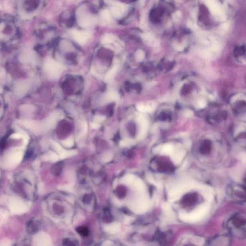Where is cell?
<instances>
[{
  "instance_id": "cell-1",
  "label": "cell",
  "mask_w": 246,
  "mask_h": 246,
  "mask_svg": "<svg viewBox=\"0 0 246 246\" xmlns=\"http://www.w3.org/2000/svg\"><path fill=\"white\" fill-rule=\"evenodd\" d=\"M230 232L239 237L246 236V218L238 215L234 216L227 223Z\"/></svg>"
},
{
  "instance_id": "cell-2",
  "label": "cell",
  "mask_w": 246,
  "mask_h": 246,
  "mask_svg": "<svg viewBox=\"0 0 246 246\" xmlns=\"http://www.w3.org/2000/svg\"><path fill=\"white\" fill-rule=\"evenodd\" d=\"M44 69L46 74L50 78L53 79H56L62 74L64 70V67L58 62L49 59L44 62Z\"/></svg>"
},
{
  "instance_id": "cell-3",
  "label": "cell",
  "mask_w": 246,
  "mask_h": 246,
  "mask_svg": "<svg viewBox=\"0 0 246 246\" xmlns=\"http://www.w3.org/2000/svg\"><path fill=\"white\" fill-rule=\"evenodd\" d=\"M228 193L235 201L237 202H246V185H230Z\"/></svg>"
},
{
  "instance_id": "cell-4",
  "label": "cell",
  "mask_w": 246,
  "mask_h": 246,
  "mask_svg": "<svg viewBox=\"0 0 246 246\" xmlns=\"http://www.w3.org/2000/svg\"><path fill=\"white\" fill-rule=\"evenodd\" d=\"M59 117V114L58 112H54L51 114L48 117L41 122V128L43 129H47L53 127L55 125Z\"/></svg>"
},
{
  "instance_id": "cell-5",
  "label": "cell",
  "mask_w": 246,
  "mask_h": 246,
  "mask_svg": "<svg viewBox=\"0 0 246 246\" xmlns=\"http://www.w3.org/2000/svg\"><path fill=\"white\" fill-rule=\"evenodd\" d=\"M72 34L74 40L81 45L84 44L88 39L91 36L90 32H80L77 30H73Z\"/></svg>"
},
{
  "instance_id": "cell-6",
  "label": "cell",
  "mask_w": 246,
  "mask_h": 246,
  "mask_svg": "<svg viewBox=\"0 0 246 246\" xmlns=\"http://www.w3.org/2000/svg\"><path fill=\"white\" fill-rule=\"evenodd\" d=\"M29 87V84L26 80L19 81L17 82L14 87L15 94L20 96L27 92Z\"/></svg>"
},
{
  "instance_id": "cell-7",
  "label": "cell",
  "mask_w": 246,
  "mask_h": 246,
  "mask_svg": "<svg viewBox=\"0 0 246 246\" xmlns=\"http://www.w3.org/2000/svg\"><path fill=\"white\" fill-rule=\"evenodd\" d=\"M138 121L141 126V129L138 135V138L140 140H142L145 138L147 134L148 126H149V123L147 120L144 118L142 116L138 117Z\"/></svg>"
},
{
  "instance_id": "cell-8",
  "label": "cell",
  "mask_w": 246,
  "mask_h": 246,
  "mask_svg": "<svg viewBox=\"0 0 246 246\" xmlns=\"http://www.w3.org/2000/svg\"><path fill=\"white\" fill-rule=\"evenodd\" d=\"M206 4L211 14L214 15H221L222 9L218 3H216L214 0H206Z\"/></svg>"
},
{
  "instance_id": "cell-9",
  "label": "cell",
  "mask_w": 246,
  "mask_h": 246,
  "mask_svg": "<svg viewBox=\"0 0 246 246\" xmlns=\"http://www.w3.org/2000/svg\"><path fill=\"white\" fill-rule=\"evenodd\" d=\"M148 207V205L146 201L140 200L133 205L132 210L137 213H141L146 211Z\"/></svg>"
},
{
  "instance_id": "cell-10",
  "label": "cell",
  "mask_w": 246,
  "mask_h": 246,
  "mask_svg": "<svg viewBox=\"0 0 246 246\" xmlns=\"http://www.w3.org/2000/svg\"><path fill=\"white\" fill-rule=\"evenodd\" d=\"M94 23V18L90 15H85L81 16L78 21L79 26L83 27H88L91 26Z\"/></svg>"
},
{
  "instance_id": "cell-11",
  "label": "cell",
  "mask_w": 246,
  "mask_h": 246,
  "mask_svg": "<svg viewBox=\"0 0 246 246\" xmlns=\"http://www.w3.org/2000/svg\"><path fill=\"white\" fill-rule=\"evenodd\" d=\"M182 192V190L180 187L173 188L169 193V200L172 202L177 201L179 199L180 196H181Z\"/></svg>"
},
{
  "instance_id": "cell-12",
  "label": "cell",
  "mask_w": 246,
  "mask_h": 246,
  "mask_svg": "<svg viewBox=\"0 0 246 246\" xmlns=\"http://www.w3.org/2000/svg\"><path fill=\"white\" fill-rule=\"evenodd\" d=\"M185 152L183 150H182V151H179L176 152L175 154L173 153L171 154V157L172 161L173 162L174 164H180L182 161L183 158L185 156Z\"/></svg>"
},
{
  "instance_id": "cell-13",
  "label": "cell",
  "mask_w": 246,
  "mask_h": 246,
  "mask_svg": "<svg viewBox=\"0 0 246 246\" xmlns=\"http://www.w3.org/2000/svg\"><path fill=\"white\" fill-rule=\"evenodd\" d=\"M125 7L121 6H112L111 8V12L112 15H114L116 18L120 19L122 16V13L124 11Z\"/></svg>"
},
{
  "instance_id": "cell-14",
  "label": "cell",
  "mask_w": 246,
  "mask_h": 246,
  "mask_svg": "<svg viewBox=\"0 0 246 246\" xmlns=\"http://www.w3.org/2000/svg\"><path fill=\"white\" fill-rule=\"evenodd\" d=\"M174 147L172 145L170 144H166L164 145V146L162 147V152L163 154H172L174 152Z\"/></svg>"
},
{
  "instance_id": "cell-15",
  "label": "cell",
  "mask_w": 246,
  "mask_h": 246,
  "mask_svg": "<svg viewBox=\"0 0 246 246\" xmlns=\"http://www.w3.org/2000/svg\"><path fill=\"white\" fill-rule=\"evenodd\" d=\"M114 37L111 34H105L102 38V43L104 44H109L114 41Z\"/></svg>"
},
{
  "instance_id": "cell-16",
  "label": "cell",
  "mask_w": 246,
  "mask_h": 246,
  "mask_svg": "<svg viewBox=\"0 0 246 246\" xmlns=\"http://www.w3.org/2000/svg\"><path fill=\"white\" fill-rule=\"evenodd\" d=\"M27 230L31 233L35 232L37 231L39 228L38 223H36L34 221H31L29 223L27 226Z\"/></svg>"
},
{
  "instance_id": "cell-17",
  "label": "cell",
  "mask_w": 246,
  "mask_h": 246,
  "mask_svg": "<svg viewBox=\"0 0 246 246\" xmlns=\"http://www.w3.org/2000/svg\"><path fill=\"white\" fill-rule=\"evenodd\" d=\"M135 180V176L134 175L131 174H128L125 176L124 178L122 179V182L126 184H131Z\"/></svg>"
},
{
  "instance_id": "cell-18",
  "label": "cell",
  "mask_w": 246,
  "mask_h": 246,
  "mask_svg": "<svg viewBox=\"0 0 246 246\" xmlns=\"http://www.w3.org/2000/svg\"><path fill=\"white\" fill-rule=\"evenodd\" d=\"M134 185L137 190L140 192H142L144 191L145 189L144 184L143 183L141 179H138L136 180L134 183Z\"/></svg>"
},
{
  "instance_id": "cell-19",
  "label": "cell",
  "mask_w": 246,
  "mask_h": 246,
  "mask_svg": "<svg viewBox=\"0 0 246 246\" xmlns=\"http://www.w3.org/2000/svg\"><path fill=\"white\" fill-rule=\"evenodd\" d=\"M76 231L81 235L83 237H87L89 234V230L88 228L85 226H79L76 228Z\"/></svg>"
},
{
  "instance_id": "cell-20",
  "label": "cell",
  "mask_w": 246,
  "mask_h": 246,
  "mask_svg": "<svg viewBox=\"0 0 246 246\" xmlns=\"http://www.w3.org/2000/svg\"><path fill=\"white\" fill-rule=\"evenodd\" d=\"M116 71H117V67H114L112 69H111L110 71L108 72V73L106 75V76H105L106 80L107 81L111 80L114 77V75L116 72Z\"/></svg>"
},
{
  "instance_id": "cell-21",
  "label": "cell",
  "mask_w": 246,
  "mask_h": 246,
  "mask_svg": "<svg viewBox=\"0 0 246 246\" xmlns=\"http://www.w3.org/2000/svg\"><path fill=\"white\" fill-rule=\"evenodd\" d=\"M120 224L118 223H112L108 227V230L110 231L111 232L116 233L117 232L120 230Z\"/></svg>"
},
{
  "instance_id": "cell-22",
  "label": "cell",
  "mask_w": 246,
  "mask_h": 246,
  "mask_svg": "<svg viewBox=\"0 0 246 246\" xmlns=\"http://www.w3.org/2000/svg\"><path fill=\"white\" fill-rule=\"evenodd\" d=\"M145 57L144 53L142 50H138L136 53V59L138 62L143 61Z\"/></svg>"
},
{
  "instance_id": "cell-23",
  "label": "cell",
  "mask_w": 246,
  "mask_h": 246,
  "mask_svg": "<svg viewBox=\"0 0 246 246\" xmlns=\"http://www.w3.org/2000/svg\"><path fill=\"white\" fill-rule=\"evenodd\" d=\"M100 15L102 16V18H103L105 20H107V21H110V20H111V15H110V14L109 11L106 10V9L102 10L101 12Z\"/></svg>"
},
{
  "instance_id": "cell-24",
  "label": "cell",
  "mask_w": 246,
  "mask_h": 246,
  "mask_svg": "<svg viewBox=\"0 0 246 246\" xmlns=\"http://www.w3.org/2000/svg\"><path fill=\"white\" fill-rule=\"evenodd\" d=\"M118 98L117 93L114 91H110L107 94L106 98L110 101H112L116 100Z\"/></svg>"
},
{
  "instance_id": "cell-25",
  "label": "cell",
  "mask_w": 246,
  "mask_h": 246,
  "mask_svg": "<svg viewBox=\"0 0 246 246\" xmlns=\"http://www.w3.org/2000/svg\"><path fill=\"white\" fill-rule=\"evenodd\" d=\"M162 208H163V211L165 213H166V214L169 215H172V213H172L171 208V207L168 203H163V205H162Z\"/></svg>"
},
{
  "instance_id": "cell-26",
  "label": "cell",
  "mask_w": 246,
  "mask_h": 246,
  "mask_svg": "<svg viewBox=\"0 0 246 246\" xmlns=\"http://www.w3.org/2000/svg\"><path fill=\"white\" fill-rule=\"evenodd\" d=\"M146 178H147L148 180L149 181V182H150L152 184H154V185H157L152 174H150V173L147 174H146Z\"/></svg>"
},
{
  "instance_id": "cell-27",
  "label": "cell",
  "mask_w": 246,
  "mask_h": 246,
  "mask_svg": "<svg viewBox=\"0 0 246 246\" xmlns=\"http://www.w3.org/2000/svg\"><path fill=\"white\" fill-rule=\"evenodd\" d=\"M105 119V116H96L94 118V122L98 123H102Z\"/></svg>"
},
{
  "instance_id": "cell-28",
  "label": "cell",
  "mask_w": 246,
  "mask_h": 246,
  "mask_svg": "<svg viewBox=\"0 0 246 246\" xmlns=\"http://www.w3.org/2000/svg\"><path fill=\"white\" fill-rule=\"evenodd\" d=\"M137 109L138 111L141 112H145L147 111V107L145 106V105H143L142 104H140L137 105Z\"/></svg>"
},
{
  "instance_id": "cell-29",
  "label": "cell",
  "mask_w": 246,
  "mask_h": 246,
  "mask_svg": "<svg viewBox=\"0 0 246 246\" xmlns=\"http://www.w3.org/2000/svg\"><path fill=\"white\" fill-rule=\"evenodd\" d=\"M61 165H59V164H57L56 165V166H55L53 169L54 172L53 173L55 174H60L61 172Z\"/></svg>"
},
{
  "instance_id": "cell-30",
  "label": "cell",
  "mask_w": 246,
  "mask_h": 246,
  "mask_svg": "<svg viewBox=\"0 0 246 246\" xmlns=\"http://www.w3.org/2000/svg\"><path fill=\"white\" fill-rule=\"evenodd\" d=\"M206 102L203 100H201L198 102V106L201 108H204L206 106Z\"/></svg>"
},
{
  "instance_id": "cell-31",
  "label": "cell",
  "mask_w": 246,
  "mask_h": 246,
  "mask_svg": "<svg viewBox=\"0 0 246 246\" xmlns=\"http://www.w3.org/2000/svg\"><path fill=\"white\" fill-rule=\"evenodd\" d=\"M141 38L144 40H149L151 39L152 36L149 33H143L141 35Z\"/></svg>"
},
{
  "instance_id": "cell-32",
  "label": "cell",
  "mask_w": 246,
  "mask_h": 246,
  "mask_svg": "<svg viewBox=\"0 0 246 246\" xmlns=\"http://www.w3.org/2000/svg\"><path fill=\"white\" fill-rule=\"evenodd\" d=\"M175 49L178 51H182L184 49V46L180 44H176L175 45Z\"/></svg>"
},
{
  "instance_id": "cell-33",
  "label": "cell",
  "mask_w": 246,
  "mask_h": 246,
  "mask_svg": "<svg viewBox=\"0 0 246 246\" xmlns=\"http://www.w3.org/2000/svg\"><path fill=\"white\" fill-rule=\"evenodd\" d=\"M193 112L190 110H187L184 112V115L187 117H191L192 116H193Z\"/></svg>"
},
{
  "instance_id": "cell-34",
  "label": "cell",
  "mask_w": 246,
  "mask_h": 246,
  "mask_svg": "<svg viewBox=\"0 0 246 246\" xmlns=\"http://www.w3.org/2000/svg\"><path fill=\"white\" fill-rule=\"evenodd\" d=\"M181 16V12L180 11H178L176 13H175L173 17L174 19H178L179 17H180Z\"/></svg>"
},
{
  "instance_id": "cell-35",
  "label": "cell",
  "mask_w": 246,
  "mask_h": 246,
  "mask_svg": "<svg viewBox=\"0 0 246 246\" xmlns=\"http://www.w3.org/2000/svg\"><path fill=\"white\" fill-rule=\"evenodd\" d=\"M162 148L161 146H159L158 147H157L156 148H155V149L154 150V152L155 154H158L161 151H162Z\"/></svg>"
},
{
  "instance_id": "cell-36",
  "label": "cell",
  "mask_w": 246,
  "mask_h": 246,
  "mask_svg": "<svg viewBox=\"0 0 246 246\" xmlns=\"http://www.w3.org/2000/svg\"><path fill=\"white\" fill-rule=\"evenodd\" d=\"M91 126L94 128H98L100 126V125L99 124V123H96L94 122L92 124H91Z\"/></svg>"
},
{
  "instance_id": "cell-37",
  "label": "cell",
  "mask_w": 246,
  "mask_h": 246,
  "mask_svg": "<svg viewBox=\"0 0 246 246\" xmlns=\"http://www.w3.org/2000/svg\"><path fill=\"white\" fill-rule=\"evenodd\" d=\"M187 27H189V28H192V27H193V24H192L191 22L190 21H187Z\"/></svg>"
},
{
  "instance_id": "cell-38",
  "label": "cell",
  "mask_w": 246,
  "mask_h": 246,
  "mask_svg": "<svg viewBox=\"0 0 246 246\" xmlns=\"http://www.w3.org/2000/svg\"><path fill=\"white\" fill-rule=\"evenodd\" d=\"M229 24L228 23H225L223 25V28L224 29H227L229 27Z\"/></svg>"
},
{
  "instance_id": "cell-39",
  "label": "cell",
  "mask_w": 246,
  "mask_h": 246,
  "mask_svg": "<svg viewBox=\"0 0 246 246\" xmlns=\"http://www.w3.org/2000/svg\"><path fill=\"white\" fill-rule=\"evenodd\" d=\"M12 137L13 138H20L21 137V135L18 134H13Z\"/></svg>"
}]
</instances>
